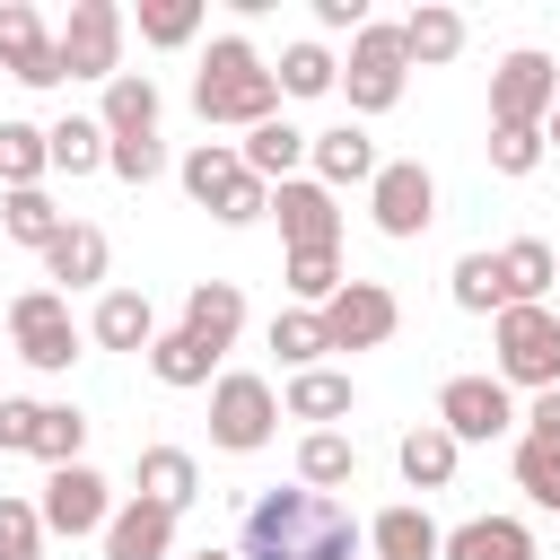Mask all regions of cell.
Instances as JSON below:
<instances>
[{
	"label": "cell",
	"mask_w": 560,
	"mask_h": 560,
	"mask_svg": "<svg viewBox=\"0 0 560 560\" xmlns=\"http://www.w3.org/2000/svg\"><path fill=\"white\" fill-rule=\"evenodd\" d=\"M368 542V525L341 508V499H324V490H262L254 508H245V534H236V560H350Z\"/></svg>",
	"instance_id": "6da1fadb"
},
{
	"label": "cell",
	"mask_w": 560,
	"mask_h": 560,
	"mask_svg": "<svg viewBox=\"0 0 560 560\" xmlns=\"http://www.w3.org/2000/svg\"><path fill=\"white\" fill-rule=\"evenodd\" d=\"M192 114H201V122L254 131V122L280 114V70H271L245 35H219V44L201 52V70H192Z\"/></svg>",
	"instance_id": "7a4b0ae2"
},
{
	"label": "cell",
	"mask_w": 560,
	"mask_h": 560,
	"mask_svg": "<svg viewBox=\"0 0 560 560\" xmlns=\"http://www.w3.org/2000/svg\"><path fill=\"white\" fill-rule=\"evenodd\" d=\"M490 350H499V385L516 394H551L560 385V306H508V315H490Z\"/></svg>",
	"instance_id": "3957f363"
},
{
	"label": "cell",
	"mask_w": 560,
	"mask_h": 560,
	"mask_svg": "<svg viewBox=\"0 0 560 560\" xmlns=\"http://www.w3.org/2000/svg\"><path fill=\"white\" fill-rule=\"evenodd\" d=\"M402 88H411V52H402V26L368 18V26L350 35V61H341V96H350V114H394V105H402Z\"/></svg>",
	"instance_id": "277c9868"
},
{
	"label": "cell",
	"mask_w": 560,
	"mask_h": 560,
	"mask_svg": "<svg viewBox=\"0 0 560 560\" xmlns=\"http://www.w3.org/2000/svg\"><path fill=\"white\" fill-rule=\"evenodd\" d=\"M271 438H280V394L254 368H228L210 385V446L219 455H262Z\"/></svg>",
	"instance_id": "5b68a950"
},
{
	"label": "cell",
	"mask_w": 560,
	"mask_h": 560,
	"mask_svg": "<svg viewBox=\"0 0 560 560\" xmlns=\"http://www.w3.org/2000/svg\"><path fill=\"white\" fill-rule=\"evenodd\" d=\"M551 105H560V61H551V52H534V44H516V52L490 70V122L542 131V122H551Z\"/></svg>",
	"instance_id": "8992f818"
},
{
	"label": "cell",
	"mask_w": 560,
	"mask_h": 560,
	"mask_svg": "<svg viewBox=\"0 0 560 560\" xmlns=\"http://www.w3.org/2000/svg\"><path fill=\"white\" fill-rule=\"evenodd\" d=\"M368 219H376V236H394V245L429 236V219H438V175H429L420 158H385L376 184H368Z\"/></svg>",
	"instance_id": "52a82bcc"
},
{
	"label": "cell",
	"mask_w": 560,
	"mask_h": 560,
	"mask_svg": "<svg viewBox=\"0 0 560 560\" xmlns=\"http://www.w3.org/2000/svg\"><path fill=\"white\" fill-rule=\"evenodd\" d=\"M9 341H18V359H26V368L61 376V368L79 359V324H70V298H61V289H18V298H9Z\"/></svg>",
	"instance_id": "ba28073f"
},
{
	"label": "cell",
	"mask_w": 560,
	"mask_h": 560,
	"mask_svg": "<svg viewBox=\"0 0 560 560\" xmlns=\"http://www.w3.org/2000/svg\"><path fill=\"white\" fill-rule=\"evenodd\" d=\"M315 315H324V341L332 350H385L402 332V298L385 280H341L332 306H315Z\"/></svg>",
	"instance_id": "9c48e42d"
},
{
	"label": "cell",
	"mask_w": 560,
	"mask_h": 560,
	"mask_svg": "<svg viewBox=\"0 0 560 560\" xmlns=\"http://www.w3.org/2000/svg\"><path fill=\"white\" fill-rule=\"evenodd\" d=\"M525 411H516V394L499 385V376H446L438 385V429L455 438V446H490V438H508Z\"/></svg>",
	"instance_id": "30bf717a"
},
{
	"label": "cell",
	"mask_w": 560,
	"mask_h": 560,
	"mask_svg": "<svg viewBox=\"0 0 560 560\" xmlns=\"http://www.w3.org/2000/svg\"><path fill=\"white\" fill-rule=\"evenodd\" d=\"M122 9L114 0H70V18H61V70L70 79H122Z\"/></svg>",
	"instance_id": "8fae6325"
},
{
	"label": "cell",
	"mask_w": 560,
	"mask_h": 560,
	"mask_svg": "<svg viewBox=\"0 0 560 560\" xmlns=\"http://www.w3.org/2000/svg\"><path fill=\"white\" fill-rule=\"evenodd\" d=\"M35 516H44V534H105L114 525V490H105V472L96 464H61L52 481H44V499H35Z\"/></svg>",
	"instance_id": "7c38bea8"
},
{
	"label": "cell",
	"mask_w": 560,
	"mask_h": 560,
	"mask_svg": "<svg viewBox=\"0 0 560 560\" xmlns=\"http://www.w3.org/2000/svg\"><path fill=\"white\" fill-rule=\"evenodd\" d=\"M0 70L18 79V88H61L70 70H61V35L26 9V0H0Z\"/></svg>",
	"instance_id": "4fadbf2b"
},
{
	"label": "cell",
	"mask_w": 560,
	"mask_h": 560,
	"mask_svg": "<svg viewBox=\"0 0 560 560\" xmlns=\"http://www.w3.org/2000/svg\"><path fill=\"white\" fill-rule=\"evenodd\" d=\"M271 219H280L289 254H306V245H341V201H332V184H315V175H289V184L271 192Z\"/></svg>",
	"instance_id": "5bb4252c"
},
{
	"label": "cell",
	"mask_w": 560,
	"mask_h": 560,
	"mask_svg": "<svg viewBox=\"0 0 560 560\" xmlns=\"http://www.w3.org/2000/svg\"><path fill=\"white\" fill-rule=\"evenodd\" d=\"M368 551L376 560H446V525L420 499H394V508L368 516Z\"/></svg>",
	"instance_id": "9a60e30c"
},
{
	"label": "cell",
	"mask_w": 560,
	"mask_h": 560,
	"mask_svg": "<svg viewBox=\"0 0 560 560\" xmlns=\"http://www.w3.org/2000/svg\"><path fill=\"white\" fill-rule=\"evenodd\" d=\"M96 542H105V560H175V508H158V499L131 490Z\"/></svg>",
	"instance_id": "2e32d148"
},
{
	"label": "cell",
	"mask_w": 560,
	"mask_h": 560,
	"mask_svg": "<svg viewBox=\"0 0 560 560\" xmlns=\"http://www.w3.org/2000/svg\"><path fill=\"white\" fill-rule=\"evenodd\" d=\"M184 332H192L210 359H228L236 332H245V289H236V280H192V289H184Z\"/></svg>",
	"instance_id": "e0dca14e"
},
{
	"label": "cell",
	"mask_w": 560,
	"mask_h": 560,
	"mask_svg": "<svg viewBox=\"0 0 560 560\" xmlns=\"http://www.w3.org/2000/svg\"><path fill=\"white\" fill-rule=\"evenodd\" d=\"M306 149H315V131H298L289 114H271V122H254V131L236 140V158H245V175H262L271 192H280V184H289V175L306 166Z\"/></svg>",
	"instance_id": "ac0fdd59"
},
{
	"label": "cell",
	"mask_w": 560,
	"mask_h": 560,
	"mask_svg": "<svg viewBox=\"0 0 560 560\" xmlns=\"http://www.w3.org/2000/svg\"><path fill=\"white\" fill-rule=\"evenodd\" d=\"M114 271V245H105V228H88V219H70L52 245H44V280H61V298L70 289H96Z\"/></svg>",
	"instance_id": "d6986e66"
},
{
	"label": "cell",
	"mask_w": 560,
	"mask_h": 560,
	"mask_svg": "<svg viewBox=\"0 0 560 560\" xmlns=\"http://www.w3.org/2000/svg\"><path fill=\"white\" fill-rule=\"evenodd\" d=\"M88 341H96V350H131V359H149V341H158V306H149L140 289H105L96 315H88Z\"/></svg>",
	"instance_id": "ffe728a7"
},
{
	"label": "cell",
	"mask_w": 560,
	"mask_h": 560,
	"mask_svg": "<svg viewBox=\"0 0 560 560\" xmlns=\"http://www.w3.org/2000/svg\"><path fill=\"white\" fill-rule=\"evenodd\" d=\"M306 166H315V184H332V192H341V184H376V166H385V158H376V140H368L359 122H332V131H315Z\"/></svg>",
	"instance_id": "44dd1931"
},
{
	"label": "cell",
	"mask_w": 560,
	"mask_h": 560,
	"mask_svg": "<svg viewBox=\"0 0 560 560\" xmlns=\"http://www.w3.org/2000/svg\"><path fill=\"white\" fill-rule=\"evenodd\" d=\"M446 560H542L525 516H464L446 525Z\"/></svg>",
	"instance_id": "7402d4cb"
},
{
	"label": "cell",
	"mask_w": 560,
	"mask_h": 560,
	"mask_svg": "<svg viewBox=\"0 0 560 560\" xmlns=\"http://www.w3.org/2000/svg\"><path fill=\"white\" fill-rule=\"evenodd\" d=\"M105 140H158V79L149 70H122L105 79V105H96Z\"/></svg>",
	"instance_id": "603a6c76"
},
{
	"label": "cell",
	"mask_w": 560,
	"mask_h": 560,
	"mask_svg": "<svg viewBox=\"0 0 560 560\" xmlns=\"http://www.w3.org/2000/svg\"><path fill=\"white\" fill-rule=\"evenodd\" d=\"M175 175H184V192L219 219V210H228V192L245 184V158H236V140H201V149H184V166H175Z\"/></svg>",
	"instance_id": "cb8c5ba5"
},
{
	"label": "cell",
	"mask_w": 560,
	"mask_h": 560,
	"mask_svg": "<svg viewBox=\"0 0 560 560\" xmlns=\"http://www.w3.org/2000/svg\"><path fill=\"white\" fill-rule=\"evenodd\" d=\"M499 280H508V306H551L560 254H551L542 236H516V245H499Z\"/></svg>",
	"instance_id": "d4e9b609"
},
{
	"label": "cell",
	"mask_w": 560,
	"mask_h": 560,
	"mask_svg": "<svg viewBox=\"0 0 560 560\" xmlns=\"http://www.w3.org/2000/svg\"><path fill=\"white\" fill-rule=\"evenodd\" d=\"M402 52H411V70H438V61H455V52H464V9H446V0H420V9L402 18Z\"/></svg>",
	"instance_id": "484cf974"
},
{
	"label": "cell",
	"mask_w": 560,
	"mask_h": 560,
	"mask_svg": "<svg viewBox=\"0 0 560 560\" xmlns=\"http://www.w3.org/2000/svg\"><path fill=\"white\" fill-rule=\"evenodd\" d=\"M280 411H289V420L332 429V420H350V411H359V385H350V376H332V368H306V376H289Z\"/></svg>",
	"instance_id": "4316f807"
},
{
	"label": "cell",
	"mask_w": 560,
	"mask_h": 560,
	"mask_svg": "<svg viewBox=\"0 0 560 560\" xmlns=\"http://www.w3.org/2000/svg\"><path fill=\"white\" fill-rule=\"evenodd\" d=\"M394 464H402V481H411V490H446V481H455V464H464V446H455L438 420H420V429H402Z\"/></svg>",
	"instance_id": "83f0119b"
},
{
	"label": "cell",
	"mask_w": 560,
	"mask_h": 560,
	"mask_svg": "<svg viewBox=\"0 0 560 560\" xmlns=\"http://www.w3.org/2000/svg\"><path fill=\"white\" fill-rule=\"evenodd\" d=\"M298 481L324 490V499L350 490V481H359V446H350L341 429H306V438H298Z\"/></svg>",
	"instance_id": "f1b7e54d"
},
{
	"label": "cell",
	"mask_w": 560,
	"mask_h": 560,
	"mask_svg": "<svg viewBox=\"0 0 560 560\" xmlns=\"http://www.w3.org/2000/svg\"><path fill=\"white\" fill-rule=\"evenodd\" d=\"M140 499H158V508H192L201 499V464L184 455V446H140Z\"/></svg>",
	"instance_id": "f546056e"
},
{
	"label": "cell",
	"mask_w": 560,
	"mask_h": 560,
	"mask_svg": "<svg viewBox=\"0 0 560 560\" xmlns=\"http://www.w3.org/2000/svg\"><path fill=\"white\" fill-rule=\"evenodd\" d=\"M149 376H158V385H175V394H192V385H219V359L175 324V332H158V341H149Z\"/></svg>",
	"instance_id": "4dcf8cb0"
},
{
	"label": "cell",
	"mask_w": 560,
	"mask_h": 560,
	"mask_svg": "<svg viewBox=\"0 0 560 560\" xmlns=\"http://www.w3.org/2000/svg\"><path fill=\"white\" fill-rule=\"evenodd\" d=\"M52 175V140H44V122H0V184L9 192H35Z\"/></svg>",
	"instance_id": "1f68e13d"
},
{
	"label": "cell",
	"mask_w": 560,
	"mask_h": 560,
	"mask_svg": "<svg viewBox=\"0 0 560 560\" xmlns=\"http://www.w3.org/2000/svg\"><path fill=\"white\" fill-rule=\"evenodd\" d=\"M44 140H52V175H96V166H105V149H114L96 114H61Z\"/></svg>",
	"instance_id": "d6a6232c"
},
{
	"label": "cell",
	"mask_w": 560,
	"mask_h": 560,
	"mask_svg": "<svg viewBox=\"0 0 560 560\" xmlns=\"http://www.w3.org/2000/svg\"><path fill=\"white\" fill-rule=\"evenodd\" d=\"M271 350H280L289 376L324 368V350H332V341H324V315H315V306H280V315H271Z\"/></svg>",
	"instance_id": "836d02e7"
},
{
	"label": "cell",
	"mask_w": 560,
	"mask_h": 560,
	"mask_svg": "<svg viewBox=\"0 0 560 560\" xmlns=\"http://www.w3.org/2000/svg\"><path fill=\"white\" fill-rule=\"evenodd\" d=\"M0 228H9L18 245H35V254H44V245H52L61 228H70V210H61V201H52L44 184H35V192H9V201H0Z\"/></svg>",
	"instance_id": "e575fe53"
},
{
	"label": "cell",
	"mask_w": 560,
	"mask_h": 560,
	"mask_svg": "<svg viewBox=\"0 0 560 560\" xmlns=\"http://www.w3.org/2000/svg\"><path fill=\"white\" fill-rule=\"evenodd\" d=\"M280 280H289L298 306H332V289H341V245H306V254H289Z\"/></svg>",
	"instance_id": "d590c367"
},
{
	"label": "cell",
	"mask_w": 560,
	"mask_h": 560,
	"mask_svg": "<svg viewBox=\"0 0 560 560\" xmlns=\"http://www.w3.org/2000/svg\"><path fill=\"white\" fill-rule=\"evenodd\" d=\"M79 446H88V411H79V402H44V420H35V464H52V472H61V464H88Z\"/></svg>",
	"instance_id": "8d00e7d4"
},
{
	"label": "cell",
	"mask_w": 560,
	"mask_h": 560,
	"mask_svg": "<svg viewBox=\"0 0 560 560\" xmlns=\"http://www.w3.org/2000/svg\"><path fill=\"white\" fill-rule=\"evenodd\" d=\"M341 88V61L324 44H289L280 52V96H332Z\"/></svg>",
	"instance_id": "74e56055"
},
{
	"label": "cell",
	"mask_w": 560,
	"mask_h": 560,
	"mask_svg": "<svg viewBox=\"0 0 560 560\" xmlns=\"http://www.w3.org/2000/svg\"><path fill=\"white\" fill-rule=\"evenodd\" d=\"M455 306H464V315H508L499 254H464V262H455Z\"/></svg>",
	"instance_id": "f35d334b"
},
{
	"label": "cell",
	"mask_w": 560,
	"mask_h": 560,
	"mask_svg": "<svg viewBox=\"0 0 560 560\" xmlns=\"http://www.w3.org/2000/svg\"><path fill=\"white\" fill-rule=\"evenodd\" d=\"M192 35H201V0H140V44L175 52V44H192Z\"/></svg>",
	"instance_id": "ab89813d"
},
{
	"label": "cell",
	"mask_w": 560,
	"mask_h": 560,
	"mask_svg": "<svg viewBox=\"0 0 560 560\" xmlns=\"http://www.w3.org/2000/svg\"><path fill=\"white\" fill-rule=\"evenodd\" d=\"M516 490H525L534 508H551V516H560V446L516 438Z\"/></svg>",
	"instance_id": "60d3db41"
},
{
	"label": "cell",
	"mask_w": 560,
	"mask_h": 560,
	"mask_svg": "<svg viewBox=\"0 0 560 560\" xmlns=\"http://www.w3.org/2000/svg\"><path fill=\"white\" fill-rule=\"evenodd\" d=\"M551 149H542V131H516V122H490V175H534Z\"/></svg>",
	"instance_id": "b9f144b4"
},
{
	"label": "cell",
	"mask_w": 560,
	"mask_h": 560,
	"mask_svg": "<svg viewBox=\"0 0 560 560\" xmlns=\"http://www.w3.org/2000/svg\"><path fill=\"white\" fill-rule=\"evenodd\" d=\"M0 560H44V516H35V499H0Z\"/></svg>",
	"instance_id": "7bdbcfd3"
},
{
	"label": "cell",
	"mask_w": 560,
	"mask_h": 560,
	"mask_svg": "<svg viewBox=\"0 0 560 560\" xmlns=\"http://www.w3.org/2000/svg\"><path fill=\"white\" fill-rule=\"evenodd\" d=\"M105 175H122V184H158V175H166V140H114V149H105Z\"/></svg>",
	"instance_id": "ee69618b"
},
{
	"label": "cell",
	"mask_w": 560,
	"mask_h": 560,
	"mask_svg": "<svg viewBox=\"0 0 560 560\" xmlns=\"http://www.w3.org/2000/svg\"><path fill=\"white\" fill-rule=\"evenodd\" d=\"M35 420H44V402L0 394V455H35Z\"/></svg>",
	"instance_id": "f6af8a7d"
},
{
	"label": "cell",
	"mask_w": 560,
	"mask_h": 560,
	"mask_svg": "<svg viewBox=\"0 0 560 560\" xmlns=\"http://www.w3.org/2000/svg\"><path fill=\"white\" fill-rule=\"evenodd\" d=\"M315 26L324 35H359L368 26V0H315Z\"/></svg>",
	"instance_id": "bcb514c9"
},
{
	"label": "cell",
	"mask_w": 560,
	"mask_h": 560,
	"mask_svg": "<svg viewBox=\"0 0 560 560\" xmlns=\"http://www.w3.org/2000/svg\"><path fill=\"white\" fill-rule=\"evenodd\" d=\"M525 438H542V446H560V385L525 402Z\"/></svg>",
	"instance_id": "7dc6e473"
},
{
	"label": "cell",
	"mask_w": 560,
	"mask_h": 560,
	"mask_svg": "<svg viewBox=\"0 0 560 560\" xmlns=\"http://www.w3.org/2000/svg\"><path fill=\"white\" fill-rule=\"evenodd\" d=\"M542 149H560V105H551V122H542Z\"/></svg>",
	"instance_id": "c3c4849f"
},
{
	"label": "cell",
	"mask_w": 560,
	"mask_h": 560,
	"mask_svg": "<svg viewBox=\"0 0 560 560\" xmlns=\"http://www.w3.org/2000/svg\"><path fill=\"white\" fill-rule=\"evenodd\" d=\"M192 560H236V551H192Z\"/></svg>",
	"instance_id": "681fc988"
}]
</instances>
